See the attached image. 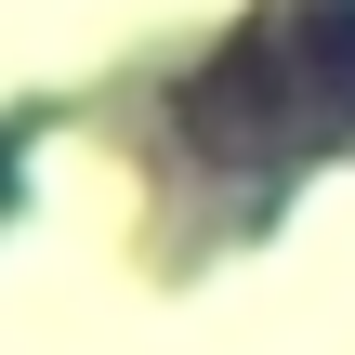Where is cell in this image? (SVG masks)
Segmentation results:
<instances>
[{
  "label": "cell",
  "mask_w": 355,
  "mask_h": 355,
  "mask_svg": "<svg viewBox=\"0 0 355 355\" xmlns=\"http://www.w3.org/2000/svg\"><path fill=\"white\" fill-rule=\"evenodd\" d=\"M184 132L211 158H290V145L355 132V0H290L277 26L211 53L184 79Z\"/></svg>",
  "instance_id": "cell-1"
}]
</instances>
